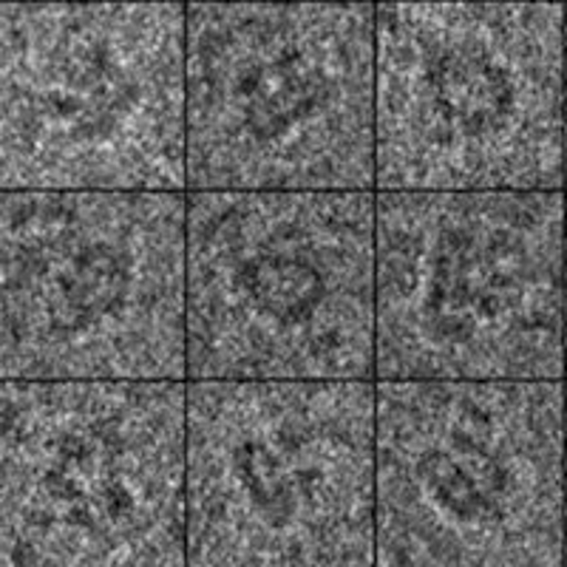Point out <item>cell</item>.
I'll use <instances>...</instances> for the list:
<instances>
[{
    "label": "cell",
    "mask_w": 567,
    "mask_h": 567,
    "mask_svg": "<svg viewBox=\"0 0 567 567\" xmlns=\"http://www.w3.org/2000/svg\"><path fill=\"white\" fill-rule=\"evenodd\" d=\"M565 378H567V190H565Z\"/></svg>",
    "instance_id": "7c38bea8"
},
{
    "label": "cell",
    "mask_w": 567,
    "mask_h": 567,
    "mask_svg": "<svg viewBox=\"0 0 567 567\" xmlns=\"http://www.w3.org/2000/svg\"><path fill=\"white\" fill-rule=\"evenodd\" d=\"M185 196V381H374V190Z\"/></svg>",
    "instance_id": "277c9868"
},
{
    "label": "cell",
    "mask_w": 567,
    "mask_h": 567,
    "mask_svg": "<svg viewBox=\"0 0 567 567\" xmlns=\"http://www.w3.org/2000/svg\"><path fill=\"white\" fill-rule=\"evenodd\" d=\"M565 190H567V0H565Z\"/></svg>",
    "instance_id": "30bf717a"
},
{
    "label": "cell",
    "mask_w": 567,
    "mask_h": 567,
    "mask_svg": "<svg viewBox=\"0 0 567 567\" xmlns=\"http://www.w3.org/2000/svg\"><path fill=\"white\" fill-rule=\"evenodd\" d=\"M185 565H374V381H187Z\"/></svg>",
    "instance_id": "ba28073f"
},
{
    "label": "cell",
    "mask_w": 567,
    "mask_h": 567,
    "mask_svg": "<svg viewBox=\"0 0 567 567\" xmlns=\"http://www.w3.org/2000/svg\"><path fill=\"white\" fill-rule=\"evenodd\" d=\"M0 190H187L185 0H0Z\"/></svg>",
    "instance_id": "5b68a950"
},
{
    "label": "cell",
    "mask_w": 567,
    "mask_h": 567,
    "mask_svg": "<svg viewBox=\"0 0 567 567\" xmlns=\"http://www.w3.org/2000/svg\"><path fill=\"white\" fill-rule=\"evenodd\" d=\"M374 190H565V0H374Z\"/></svg>",
    "instance_id": "6da1fadb"
},
{
    "label": "cell",
    "mask_w": 567,
    "mask_h": 567,
    "mask_svg": "<svg viewBox=\"0 0 567 567\" xmlns=\"http://www.w3.org/2000/svg\"><path fill=\"white\" fill-rule=\"evenodd\" d=\"M374 565H565V381H374Z\"/></svg>",
    "instance_id": "8992f818"
},
{
    "label": "cell",
    "mask_w": 567,
    "mask_h": 567,
    "mask_svg": "<svg viewBox=\"0 0 567 567\" xmlns=\"http://www.w3.org/2000/svg\"><path fill=\"white\" fill-rule=\"evenodd\" d=\"M187 381H0V567L185 565Z\"/></svg>",
    "instance_id": "9c48e42d"
},
{
    "label": "cell",
    "mask_w": 567,
    "mask_h": 567,
    "mask_svg": "<svg viewBox=\"0 0 567 567\" xmlns=\"http://www.w3.org/2000/svg\"><path fill=\"white\" fill-rule=\"evenodd\" d=\"M374 381H565V190H374Z\"/></svg>",
    "instance_id": "7a4b0ae2"
},
{
    "label": "cell",
    "mask_w": 567,
    "mask_h": 567,
    "mask_svg": "<svg viewBox=\"0 0 567 567\" xmlns=\"http://www.w3.org/2000/svg\"><path fill=\"white\" fill-rule=\"evenodd\" d=\"M185 190H0V381H185Z\"/></svg>",
    "instance_id": "52a82bcc"
},
{
    "label": "cell",
    "mask_w": 567,
    "mask_h": 567,
    "mask_svg": "<svg viewBox=\"0 0 567 567\" xmlns=\"http://www.w3.org/2000/svg\"><path fill=\"white\" fill-rule=\"evenodd\" d=\"M565 565H567V378H565Z\"/></svg>",
    "instance_id": "8fae6325"
},
{
    "label": "cell",
    "mask_w": 567,
    "mask_h": 567,
    "mask_svg": "<svg viewBox=\"0 0 567 567\" xmlns=\"http://www.w3.org/2000/svg\"><path fill=\"white\" fill-rule=\"evenodd\" d=\"M187 190H374V0H185Z\"/></svg>",
    "instance_id": "3957f363"
}]
</instances>
